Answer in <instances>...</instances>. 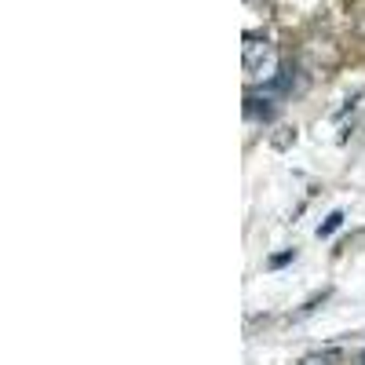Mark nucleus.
<instances>
[{"label":"nucleus","instance_id":"7ed1b4c3","mask_svg":"<svg viewBox=\"0 0 365 365\" xmlns=\"http://www.w3.org/2000/svg\"><path fill=\"white\" fill-rule=\"evenodd\" d=\"M289 259H296V249H289V252H282V256H274V259H270V267H285Z\"/></svg>","mask_w":365,"mask_h":365},{"label":"nucleus","instance_id":"f03ea898","mask_svg":"<svg viewBox=\"0 0 365 365\" xmlns=\"http://www.w3.org/2000/svg\"><path fill=\"white\" fill-rule=\"evenodd\" d=\"M344 227V212L336 208V212H329V216H325V223L318 227V237H329V234H336Z\"/></svg>","mask_w":365,"mask_h":365},{"label":"nucleus","instance_id":"39448f33","mask_svg":"<svg viewBox=\"0 0 365 365\" xmlns=\"http://www.w3.org/2000/svg\"><path fill=\"white\" fill-rule=\"evenodd\" d=\"M249 4H259V0H249Z\"/></svg>","mask_w":365,"mask_h":365},{"label":"nucleus","instance_id":"20e7f679","mask_svg":"<svg viewBox=\"0 0 365 365\" xmlns=\"http://www.w3.org/2000/svg\"><path fill=\"white\" fill-rule=\"evenodd\" d=\"M303 365H332V354H314V358H307Z\"/></svg>","mask_w":365,"mask_h":365},{"label":"nucleus","instance_id":"f257e3e1","mask_svg":"<svg viewBox=\"0 0 365 365\" xmlns=\"http://www.w3.org/2000/svg\"><path fill=\"white\" fill-rule=\"evenodd\" d=\"M241 63H245V77L249 84H259V88H270L282 73V58H278V48H274L267 37H245V48H241Z\"/></svg>","mask_w":365,"mask_h":365}]
</instances>
